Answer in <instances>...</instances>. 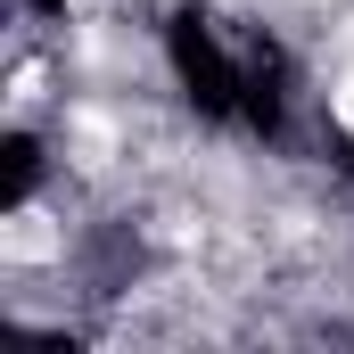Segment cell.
<instances>
[{"label":"cell","instance_id":"cell-1","mask_svg":"<svg viewBox=\"0 0 354 354\" xmlns=\"http://www.w3.org/2000/svg\"><path fill=\"white\" fill-rule=\"evenodd\" d=\"M330 107H338V124H346V132H354V66H346V75H338V91H330Z\"/></svg>","mask_w":354,"mask_h":354}]
</instances>
